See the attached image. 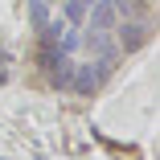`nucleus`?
<instances>
[{
    "instance_id": "f257e3e1",
    "label": "nucleus",
    "mask_w": 160,
    "mask_h": 160,
    "mask_svg": "<svg viewBox=\"0 0 160 160\" xmlns=\"http://www.w3.org/2000/svg\"><path fill=\"white\" fill-rule=\"evenodd\" d=\"M115 45H119V53H140L148 41H152V25L144 21V17H127V21H119L115 29Z\"/></svg>"
},
{
    "instance_id": "f03ea898",
    "label": "nucleus",
    "mask_w": 160,
    "mask_h": 160,
    "mask_svg": "<svg viewBox=\"0 0 160 160\" xmlns=\"http://www.w3.org/2000/svg\"><path fill=\"white\" fill-rule=\"evenodd\" d=\"M115 25H119V12L111 8V0H94V4H86V29H103V33H111Z\"/></svg>"
},
{
    "instance_id": "7ed1b4c3",
    "label": "nucleus",
    "mask_w": 160,
    "mask_h": 160,
    "mask_svg": "<svg viewBox=\"0 0 160 160\" xmlns=\"http://www.w3.org/2000/svg\"><path fill=\"white\" fill-rule=\"evenodd\" d=\"M45 74H49V86L53 90H70V74H74V58L70 53H58L49 66H45Z\"/></svg>"
},
{
    "instance_id": "20e7f679",
    "label": "nucleus",
    "mask_w": 160,
    "mask_h": 160,
    "mask_svg": "<svg viewBox=\"0 0 160 160\" xmlns=\"http://www.w3.org/2000/svg\"><path fill=\"white\" fill-rule=\"evenodd\" d=\"M25 17H29L33 29H41V25L49 21V4H45V0H29V4H25Z\"/></svg>"
},
{
    "instance_id": "39448f33",
    "label": "nucleus",
    "mask_w": 160,
    "mask_h": 160,
    "mask_svg": "<svg viewBox=\"0 0 160 160\" xmlns=\"http://www.w3.org/2000/svg\"><path fill=\"white\" fill-rule=\"evenodd\" d=\"M62 21H66V25H86V4H82V0H66V12H62Z\"/></svg>"
},
{
    "instance_id": "423d86ee",
    "label": "nucleus",
    "mask_w": 160,
    "mask_h": 160,
    "mask_svg": "<svg viewBox=\"0 0 160 160\" xmlns=\"http://www.w3.org/2000/svg\"><path fill=\"white\" fill-rule=\"evenodd\" d=\"M111 8L119 12V21H127V17H144V4H140V0H111Z\"/></svg>"
},
{
    "instance_id": "0eeeda50",
    "label": "nucleus",
    "mask_w": 160,
    "mask_h": 160,
    "mask_svg": "<svg viewBox=\"0 0 160 160\" xmlns=\"http://www.w3.org/2000/svg\"><path fill=\"white\" fill-rule=\"evenodd\" d=\"M82 4H94V0H82Z\"/></svg>"
},
{
    "instance_id": "6e6552de",
    "label": "nucleus",
    "mask_w": 160,
    "mask_h": 160,
    "mask_svg": "<svg viewBox=\"0 0 160 160\" xmlns=\"http://www.w3.org/2000/svg\"><path fill=\"white\" fill-rule=\"evenodd\" d=\"M45 4H53V0H45Z\"/></svg>"
}]
</instances>
